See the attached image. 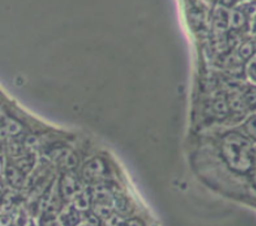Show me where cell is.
<instances>
[{
  "label": "cell",
  "mask_w": 256,
  "mask_h": 226,
  "mask_svg": "<svg viewBox=\"0 0 256 226\" xmlns=\"http://www.w3.org/2000/svg\"><path fill=\"white\" fill-rule=\"evenodd\" d=\"M60 220L64 225H76L80 222V212L76 208L73 206L70 209L60 214Z\"/></svg>",
  "instance_id": "52a82bcc"
},
{
  "label": "cell",
  "mask_w": 256,
  "mask_h": 226,
  "mask_svg": "<svg viewBox=\"0 0 256 226\" xmlns=\"http://www.w3.org/2000/svg\"><path fill=\"white\" fill-rule=\"evenodd\" d=\"M231 2H232V0H224V2H225V4H230Z\"/></svg>",
  "instance_id": "ffe728a7"
},
{
  "label": "cell",
  "mask_w": 256,
  "mask_h": 226,
  "mask_svg": "<svg viewBox=\"0 0 256 226\" xmlns=\"http://www.w3.org/2000/svg\"><path fill=\"white\" fill-rule=\"evenodd\" d=\"M2 165H4L2 158V156H0V170H2Z\"/></svg>",
  "instance_id": "ac0fdd59"
},
{
  "label": "cell",
  "mask_w": 256,
  "mask_h": 226,
  "mask_svg": "<svg viewBox=\"0 0 256 226\" xmlns=\"http://www.w3.org/2000/svg\"><path fill=\"white\" fill-rule=\"evenodd\" d=\"M5 176L7 182L14 188H22L27 182L26 174L16 165H7L5 167Z\"/></svg>",
  "instance_id": "277c9868"
},
{
  "label": "cell",
  "mask_w": 256,
  "mask_h": 226,
  "mask_svg": "<svg viewBox=\"0 0 256 226\" xmlns=\"http://www.w3.org/2000/svg\"><path fill=\"white\" fill-rule=\"evenodd\" d=\"M123 225H142V223H140V220H124Z\"/></svg>",
  "instance_id": "e0dca14e"
},
{
  "label": "cell",
  "mask_w": 256,
  "mask_h": 226,
  "mask_svg": "<svg viewBox=\"0 0 256 226\" xmlns=\"http://www.w3.org/2000/svg\"><path fill=\"white\" fill-rule=\"evenodd\" d=\"M246 76L252 84L256 85V52L248 60L246 65Z\"/></svg>",
  "instance_id": "9a60e30c"
},
{
  "label": "cell",
  "mask_w": 256,
  "mask_h": 226,
  "mask_svg": "<svg viewBox=\"0 0 256 226\" xmlns=\"http://www.w3.org/2000/svg\"><path fill=\"white\" fill-rule=\"evenodd\" d=\"M228 109L230 106L228 102V98L219 96L212 102V110H214L216 115L220 116V118L228 114Z\"/></svg>",
  "instance_id": "9c48e42d"
},
{
  "label": "cell",
  "mask_w": 256,
  "mask_h": 226,
  "mask_svg": "<svg viewBox=\"0 0 256 226\" xmlns=\"http://www.w3.org/2000/svg\"><path fill=\"white\" fill-rule=\"evenodd\" d=\"M228 102L230 108L233 109L234 112H244V110H247L246 104H244L242 94L239 92H234L228 96Z\"/></svg>",
  "instance_id": "8992f818"
},
{
  "label": "cell",
  "mask_w": 256,
  "mask_h": 226,
  "mask_svg": "<svg viewBox=\"0 0 256 226\" xmlns=\"http://www.w3.org/2000/svg\"><path fill=\"white\" fill-rule=\"evenodd\" d=\"M36 158L35 156L30 152H24L22 154L16 158V165L18 168H19L21 172H24L26 176L32 172L35 167Z\"/></svg>",
  "instance_id": "5b68a950"
},
{
  "label": "cell",
  "mask_w": 256,
  "mask_h": 226,
  "mask_svg": "<svg viewBox=\"0 0 256 226\" xmlns=\"http://www.w3.org/2000/svg\"><path fill=\"white\" fill-rule=\"evenodd\" d=\"M242 94L244 101L246 104V107L248 110L255 112L256 110V86L252 85L248 86L244 90Z\"/></svg>",
  "instance_id": "30bf717a"
},
{
  "label": "cell",
  "mask_w": 256,
  "mask_h": 226,
  "mask_svg": "<svg viewBox=\"0 0 256 226\" xmlns=\"http://www.w3.org/2000/svg\"><path fill=\"white\" fill-rule=\"evenodd\" d=\"M84 222H86L85 224H88V225H98L100 223V220H98V217L96 216L95 214H88V212H85V218L82 220Z\"/></svg>",
  "instance_id": "2e32d148"
},
{
  "label": "cell",
  "mask_w": 256,
  "mask_h": 226,
  "mask_svg": "<svg viewBox=\"0 0 256 226\" xmlns=\"http://www.w3.org/2000/svg\"><path fill=\"white\" fill-rule=\"evenodd\" d=\"M244 22H246V14L241 10H233L230 16V24H231L234 29L242 28Z\"/></svg>",
  "instance_id": "5bb4252c"
},
{
  "label": "cell",
  "mask_w": 256,
  "mask_h": 226,
  "mask_svg": "<svg viewBox=\"0 0 256 226\" xmlns=\"http://www.w3.org/2000/svg\"><path fill=\"white\" fill-rule=\"evenodd\" d=\"M253 43H254V46H255V50H256V36H255V38L253 40Z\"/></svg>",
  "instance_id": "d6986e66"
},
{
  "label": "cell",
  "mask_w": 256,
  "mask_h": 226,
  "mask_svg": "<svg viewBox=\"0 0 256 226\" xmlns=\"http://www.w3.org/2000/svg\"><path fill=\"white\" fill-rule=\"evenodd\" d=\"M104 173H106L104 162L98 158H94L92 160H90V162H87L82 168V176L86 181L98 180V178L104 176Z\"/></svg>",
  "instance_id": "3957f363"
},
{
  "label": "cell",
  "mask_w": 256,
  "mask_h": 226,
  "mask_svg": "<svg viewBox=\"0 0 256 226\" xmlns=\"http://www.w3.org/2000/svg\"><path fill=\"white\" fill-rule=\"evenodd\" d=\"M241 129L244 131V136L252 142H256V114L252 115L244 122Z\"/></svg>",
  "instance_id": "ba28073f"
},
{
  "label": "cell",
  "mask_w": 256,
  "mask_h": 226,
  "mask_svg": "<svg viewBox=\"0 0 256 226\" xmlns=\"http://www.w3.org/2000/svg\"><path fill=\"white\" fill-rule=\"evenodd\" d=\"M112 203H114L115 209L118 211V214H129V211L131 210L129 201L120 192L112 194Z\"/></svg>",
  "instance_id": "8fae6325"
},
{
  "label": "cell",
  "mask_w": 256,
  "mask_h": 226,
  "mask_svg": "<svg viewBox=\"0 0 256 226\" xmlns=\"http://www.w3.org/2000/svg\"><path fill=\"white\" fill-rule=\"evenodd\" d=\"M60 189L62 196L66 200L74 198L82 190V184H80L79 180L71 173L65 174L63 178H62Z\"/></svg>",
  "instance_id": "7a4b0ae2"
},
{
  "label": "cell",
  "mask_w": 256,
  "mask_h": 226,
  "mask_svg": "<svg viewBox=\"0 0 256 226\" xmlns=\"http://www.w3.org/2000/svg\"><path fill=\"white\" fill-rule=\"evenodd\" d=\"M230 24V16L222 7L216 10L214 13V26L218 29H226Z\"/></svg>",
  "instance_id": "7c38bea8"
},
{
  "label": "cell",
  "mask_w": 256,
  "mask_h": 226,
  "mask_svg": "<svg viewBox=\"0 0 256 226\" xmlns=\"http://www.w3.org/2000/svg\"><path fill=\"white\" fill-rule=\"evenodd\" d=\"M222 152L228 165L236 172H247L254 165L255 150L250 140L242 134H226L222 140Z\"/></svg>",
  "instance_id": "6da1fadb"
},
{
  "label": "cell",
  "mask_w": 256,
  "mask_h": 226,
  "mask_svg": "<svg viewBox=\"0 0 256 226\" xmlns=\"http://www.w3.org/2000/svg\"><path fill=\"white\" fill-rule=\"evenodd\" d=\"M255 52L256 50H255V46L253 41H247V42H244L240 46L239 50H238V56L240 57V60H248Z\"/></svg>",
  "instance_id": "4fadbf2b"
}]
</instances>
